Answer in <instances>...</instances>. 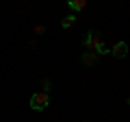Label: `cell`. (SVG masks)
<instances>
[{
  "label": "cell",
  "mask_w": 130,
  "mask_h": 122,
  "mask_svg": "<svg viewBox=\"0 0 130 122\" xmlns=\"http://www.w3.org/2000/svg\"><path fill=\"white\" fill-rule=\"evenodd\" d=\"M48 105H50V98L43 92H37L30 96V109H35V111H43V109H48Z\"/></svg>",
  "instance_id": "6da1fadb"
},
{
  "label": "cell",
  "mask_w": 130,
  "mask_h": 122,
  "mask_svg": "<svg viewBox=\"0 0 130 122\" xmlns=\"http://www.w3.org/2000/svg\"><path fill=\"white\" fill-rule=\"evenodd\" d=\"M85 46H87V50L91 52H98V48L102 46V37L95 33V31H89L87 37H85Z\"/></svg>",
  "instance_id": "7a4b0ae2"
},
{
  "label": "cell",
  "mask_w": 130,
  "mask_h": 122,
  "mask_svg": "<svg viewBox=\"0 0 130 122\" xmlns=\"http://www.w3.org/2000/svg\"><path fill=\"white\" fill-rule=\"evenodd\" d=\"M111 55H113V57H117V59L126 57V55H128V44H126V42H117L115 46L111 48Z\"/></svg>",
  "instance_id": "3957f363"
},
{
  "label": "cell",
  "mask_w": 130,
  "mask_h": 122,
  "mask_svg": "<svg viewBox=\"0 0 130 122\" xmlns=\"http://www.w3.org/2000/svg\"><path fill=\"white\" fill-rule=\"evenodd\" d=\"M67 5H70L72 11H83L85 7H87V0H70Z\"/></svg>",
  "instance_id": "277c9868"
},
{
  "label": "cell",
  "mask_w": 130,
  "mask_h": 122,
  "mask_svg": "<svg viewBox=\"0 0 130 122\" xmlns=\"http://www.w3.org/2000/svg\"><path fill=\"white\" fill-rule=\"evenodd\" d=\"M95 59H98V55H95V52H91V50H89V52H85V55H83V63H87V66L95 63Z\"/></svg>",
  "instance_id": "5b68a950"
},
{
  "label": "cell",
  "mask_w": 130,
  "mask_h": 122,
  "mask_svg": "<svg viewBox=\"0 0 130 122\" xmlns=\"http://www.w3.org/2000/svg\"><path fill=\"white\" fill-rule=\"evenodd\" d=\"M74 22H76V15H74V13H70V15H65V18H63L61 26H63V28H70V26H72Z\"/></svg>",
  "instance_id": "8992f818"
},
{
  "label": "cell",
  "mask_w": 130,
  "mask_h": 122,
  "mask_svg": "<svg viewBox=\"0 0 130 122\" xmlns=\"http://www.w3.org/2000/svg\"><path fill=\"white\" fill-rule=\"evenodd\" d=\"M106 52H108V48H106V46H104V44H102V46L98 48V52H95V55H106Z\"/></svg>",
  "instance_id": "52a82bcc"
},
{
  "label": "cell",
  "mask_w": 130,
  "mask_h": 122,
  "mask_svg": "<svg viewBox=\"0 0 130 122\" xmlns=\"http://www.w3.org/2000/svg\"><path fill=\"white\" fill-rule=\"evenodd\" d=\"M48 89H50V81H43V85H41V92H43V94H48Z\"/></svg>",
  "instance_id": "ba28073f"
},
{
  "label": "cell",
  "mask_w": 130,
  "mask_h": 122,
  "mask_svg": "<svg viewBox=\"0 0 130 122\" xmlns=\"http://www.w3.org/2000/svg\"><path fill=\"white\" fill-rule=\"evenodd\" d=\"M83 122H89V120H83Z\"/></svg>",
  "instance_id": "9c48e42d"
}]
</instances>
